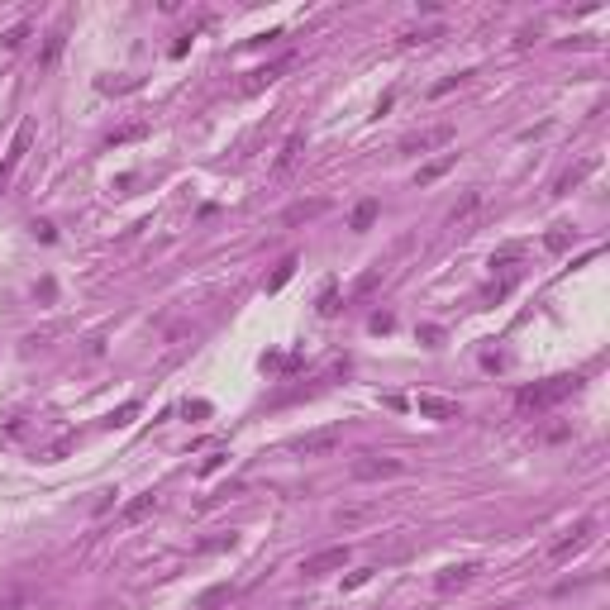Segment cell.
<instances>
[{"label": "cell", "instance_id": "5bb4252c", "mask_svg": "<svg viewBox=\"0 0 610 610\" xmlns=\"http://www.w3.org/2000/svg\"><path fill=\"white\" fill-rule=\"evenodd\" d=\"M300 148H305V133H291V138L282 143V153H277V172H291L296 158H300Z\"/></svg>", "mask_w": 610, "mask_h": 610}, {"label": "cell", "instance_id": "603a6c76", "mask_svg": "<svg viewBox=\"0 0 610 610\" xmlns=\"http://www.w3.org/2000/svg\"><path fill=\"white\" fill-rule=\"evenodd\" d=\"M224 463H229V453H224V449H215L210 458H205V463H201V477H210V472H219V467H224Z\"/></svg>", "mask_w": 610, "mask_h": 610}, {"label": "cell", "instance_id": "d4e9b609", "mask_svg": "<svg viewBox=\"0 0 610 610\" xmlns=\"http://www.w3.org/2000/svg\"><path fill=\"white\" fill-rule=\"evenodd\" d=\"M182 415H186V420H191V415L205 420V415H210V400H182Z\"/></svg>", "mask_w": 610, "mask_h": 610}, {"label": "cell", "instance_id": "8fae6325", "mask_svg": "<svg viewBox=\"0 0 610 610\" xmlns=\"http://www.w3.org/2000/svg\"><path fill=\"white\" fill-rule=\"evenodd\" d=\"M324 210H329V201H296L282 219H286V224H305V219H319Z\"/></svg>", "mask_w": 610, "mask_h": 610}, {"label": "cell", "instance_id": "1f68e13d", "mask_svg": "<svg viewBox=\"0 0 610 610\" xmlns=\"http://www.w3.org/2000/svg\"><path fill=\"white\" fill-rule=\"evenodd\" d=\"M38 296H43V300H53V296H57V282H53V277H43V282H38Z\"/></svg>", "mask_w": 610, "mask_h": 610}, {"label": "cell", "instance_id": "d6986e66", "mask_svg": "<svg viewBox=\"0 0 610 610\" xmlns=\"http://www.w3.org/2000/svg\"><path fill=\"white\" fill-rule=\"evenodd\" d=\"M477 205H481V196H477V191H467V196H463V205H453V215H449V219H453V224H463V219H467V215L477 210Z\"/></svg>", "mask_w": 610, "mask_h": 610}, {"label": "cell", "instance_id": "4dcf8cb0", "mask_svg": "<svg viewBox=\"0 0 610 610\" xmlns=\"http://www.w3.org/2000/svg\"><path fill=\"white\" fill-rule=\"evenodd\" d=\"M420 339H425V344H439V339H444V329H439V324H425V329H420Z\"/></svg>", "mask_w": 610, "mask_h": 610}, {"label": "cell", "instance_id": "4fadbf2b", "mask_svg": "<svg viewBox=\"0 0 610 610\" xmlns=\"http://www.w3.org/2000/svg\"><path fill=\"white\" fill-rule=\"evenodd\" d=\"M453 162H458V153H444V158H434V162H425V167H420V172H415V182H420V186H429V182H439V177H444V172H449Z\"/></svg>", "mask_w": 610, "mask_h": 610}, {"label": "cell", "instance_id": "44dd1931", "mask_svg": "<svg viewBox=\"0 0 610 610\" xmlns=\"http://www.w3.org/2000/svg\"><path fill=\"white\" fill-rule=\"evenodd\" d=\"M133 415H138V400H129V405H119V410L110 415V425H115V429H124V425H133Z\"/></svg>", "mask_w": 610, "mask_h": 610}, {"label": "cell", "instance_id": "d6a6232c", "mask_svg": "<svg viewBox=\"0 0 610 610\" xmlns=\"http://www.w3.org/2000/svg\"><path fill=\"white\" fill-rule=\"evenodd\" d=\"M368 577H372V567H363V572H353V577H348L344 586H348V591H353V586H363V582H368Z\"/></svg>", "mask_w": 610, "mask_h": 610}, {"label": "cell", "instance_id": "3957f363", "mask_svg": "<svg viewBox=\"0 0 610 610\" xmlns=\"http://www.w3.org/2000/svg\"><path fill=\"white\" fill-rule=\"evenodd\" d=\"M344 567H348V544H339V549H319V553H310L305 562H300V572H305V577L344 572Z\"/></svg>", "mask_w": 610, "mask_h": 610}, {"label": "cell", "instance_id": "4316f807", "mask_svg": "<svg viewBox=\"0 0 610 610\" xmlns=\"http://www.w3.org/2000/svg\"><path fill=\"white\" fill-rule=\"evenodd\" d=\"M567 243H572V234H562V229H558V234H549V239H544V248H549V253H562Z\"/></svg>", "mask_w": 610, "mask_h": 610}, {"label": "cell", "instance_id": "7c38bea8", "mask_svg": "<svg viewBox=\"0 0 610 610\" xmlns=\"http://www.w3.org/2000/svg\"><path fill=\"white\" fill-rule=\"evenodd\" d=\"M296 267H300V263H296V253H286V258L277 263V272L267 277V296H277V291H282V286H286V282L296 277Z\"/></svg>", "mask_w": 610, "mask_h": 610}, {"label": "cell", "instance_id": "ba28073f", "mask_svg": "<svg viewBox=\"0 0 610 610\" xmlns=\"http://www.w3.org/2000/svg\"><path fill=\"white\" fill-rule=\"evenodd\" d=\"M453 143V129L449 124H439V129L429 133H410V138H400V153H429V148H449Z\"/></svg>", "mask_w": 610, "mask_h": 610}, {"label": "cell", "instance_id": "2e32d148", "mask_svg": "<svg viewBox=\"0 0 610 610\" xmlns=\"http://www.w3.org/2000/svg\"><path fill=\"white\" fill-rule=\"evenodd\" d=\"M229 596H234V586H229V582H219V586H210V591H205V596L196 601V610H215L219 601H229Z\"/></svg>", "mask_w": 610, "mask_h": 610}, {"label": "cell", "instance_id": "7a4b0ae2", "mask_svg": "<svg viewBox=\"0 0 610 610\" xmlns=\"http://www.w3.org/2000/svg\"><path fill=\"white\" fill-rule=\"evenodd\" d=\"M415 410H420V420H434V425L463 420V405L449 400V396H434V391H420V396H415Z\"/></svg>", "mask_w": 610, "mask_h": 610}, {"label": "cell", "instance_id": "30bf717a", "mask_svg": "<svg viewBox=\"0 0 610 610\" xmlns=\"http://www.w3.org/2000/svg\"><path fill=\"white\" fill-rule=\"evenodd\" d=\"M377 215H382V205H377V201H358V205H353V215H348V229H353V234H363V229H372V224H377Z\"/></svg>", "mask_w": 610, "mask_h": 610}, {"label": "cell", "instance_id": "f1b7e54d", "mask_svg": "<svg viewBox=\"0 0 610 610\" xmlns=\"http://www.w3.org/2000/svg\"><path fill=\"white\" fill-rule=\"evenodd\" d=\"M339 305H334V286H324V296H319V315H334Z\"/></svg>", "mask_w": 610, "mask_h": 610}, {"label": "cell", "instance_id": "6da1fadb", "mask_svg": "<svg viewBox=\"0 0 610 610\" xmlns=\"http://www.w3.org/2000/svg\"><path fill=\"white\" fill-rule=\"evenodd\" d=\"M582 391V377H549V382H534V386H520L515 391V405L520 410H549V405H558V400L577 396Z\"/></svg>", "mask_w": 610, "mask_h": 610}, {"label": "cell", "instance_id": "f546056e", "mask_svg": "<svg viewBox=\"0 0 610 610\" xmlns=\"http://www.w3.org/2000/svg\"><path fill=\"white\" fill-rule=\"evenodd\" d=\"M24 34H29L24 24H20V29H10V34H5V48H20V43H24Z\"/></svg>", "mask_w": 610, "mask_h": 610}, {"label": "cell", "instance_id": "5b68a950", "mask_svg": "<svg viewBox=\"0 0 610 610\" xmlns=\"http://www.w3.org/2000/svg\"><path fill=\"white\" fill-rule=\"evenodd\" d=\"M339 439H344L339 429H315V434H300V439L291 444V453H300V458H315V453H334V449H339Z\"/></svg>", "mask_w": 610, "mask_h": 610}, {"label": "cell", "instance_id": "277c9868", "mask_svg": "<svg viewBox=\"0 0 610 610\" xmlns=\"http://www.w3.org/2000/svg\"><path fill=\"white\" fill-rule=\"evenodd\" d=\"M29 138H34V124H20V129H15V143H10V153H5V162H0V196H5V186H10V177H15L20 158L29 153Z\"/></svg>", "mask_w": 610, "mask_h": 610}, {"label": "cell", "instance_id": "cb8c5ba5", "mask_svg": "<svg viewBox=\"0 0 610 610\" xmlns=\"http://www.w3.org/2000/svg\"><path fill=\"white\" fill-rule=\"evenodd\" d=\"M467 77H472V72H458V77H444V81H439V86H434V91H429V96L439 101V96H449L453 86H463V81H467Z\"/></svg>", "mask_w": 610, "mask_h": 610}, {"label": "cell", "instance_id": "ac0fdd59", "mask_svg": "<svg viewBox=\"0 0 610 610\" xmlns=\"http://www.w3.org/2000/svg\"><path fill=\"white\" fill-rule=\"evenodd\" d=\"M148 510H158V496H138V501H129L124 505V520H143V515H148Z\"/></svg>", "mask_w": 610, "mask_h": 610}, {"label": "cell", "instance_id": "484cf974", "mask_svg": "<svg viewBox=\"0 0 610 610\" xmlns=\"http://www.w3.org/2000/svg\"><path fill=\"white\" fill-rule=\"evenodd\" d=\"M391 329H396V315H386V310L372 315V334H391Z\"/></svg>", "mask_w": 610, "mask_h": 610}, {"label": "cell", "instance_id": "52a82bcc", "mask_svg": "<svg viewBox=\"0 0 610 610\" xmlns=\"http://www.w3.org/2000/svg\"><path fill=\"white\" fill-rule=\"evenodd\" d=\"M400 472H405V463H400V458H363V463H353V477H358V481L400 477Z\"/></svg>", "mask_w": 610, "mask_h": 610}, {"label": "cell", "instance_id": "9a60e30c", "mask_svg": "<svg viewBox=\"0 0 610 610\" xmlns=\"http://www.w3.org/2000/svg\"><path fill=\"white\" fill-rule=\"evenodd\" d=\"M591 167H596V162H582V167H572V172H562V177H558V196H567V191H572V186H582L586 177H591Z\"/></svg>", "mask_w": 610, "mask_h": 610}, {"label": "cell", "instance_id": "7402d4cb", "mask_svg": "<svg viewBox=\"0 0 610 610\" xmlns=\"http://www.w3.org/2000/svg\"><path fill=\"white\" fill-rule=\"evenodd\" d=\"M239 544V534H219V539H205L201 544V553H219V549H234Z\"/></svg>", "mask_w": 610, "mask_h": 610}, {"label": "cell", "instance_id": "8992f818", "mask_svg": "<svg viewBox=\"0 0 610 610\" xmlns=\"http://www.w3.org/2000/svg\"><path fill=\"white\" fill-rule=\"evenodd\" d=\"M586 544H591V520H577V525L567 530V539H558V544H553V553H549V558H553V562H567L572 553H582Z\"/></svg>", "mask_w": 610, "mask_h": 610}, {"label": "cell", "instance_id": "83f0119b", "mask_svg": "<svg viewBox=\"0 0 610 610\" xmlns=\"http://www.w3.org/2000/svg\"><path fill=\"white\" fill-rule=\"evenodd\" d=\"M34 234H38V239H43V243H57V229H53V224H48V219H38V224H34Z\"/></svg>", "mask_w": 610, "mask_h": 610}, {"label": "cell", "instance_id": "ffe728a7", "mask_svg": "<svg viewBox=\"0 0 610 610\" xmlns=\"http://www.w3.org/2000/svg\"><path fill=\"white\" fill-rule=\"evenodd\" d=\"M372 515V505H348V510H339V525H363Z\"/></svg>", "mask_w": 610, "mask_h": 610}, {"label": "cell", "instance_id": "9c48e42d", "mask_svg": "<svg viewBox=\"0 0 610 610\" xmlns=\"http://www.w3.org/2000/svg\"><path fill=\"white\" fill-rule=\"evenodd\" d=\"M472 577H477V562H453V567H444V572L434 577V586H439V591H453V586H467Z\"/></svg>", "mask_w": 610, "mask_h": 610}, {"label": "cell", "instance_id": "e0dca14e", "mask_svg": "<svg viewBox=\"0 0 610 610\" xmlns=\"http://www.w3.org/2000/svg\"><path fill=\"white\" fill-rule=\"evenodd\" d=\"M143 133H148V124L138 119V124H124V129H115L106 143H110V148H119V143H133V138H143Z\"/></svg>", "mask_w": 610, "mask_h": 610}]
</instances>
